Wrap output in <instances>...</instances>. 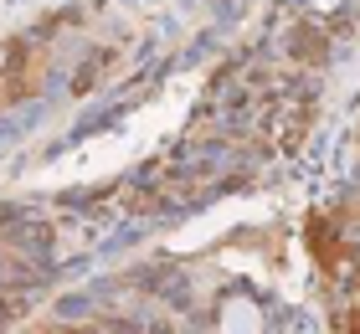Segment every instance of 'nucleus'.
<instances>
[{
	"label": "nucleus",
	"instance_id": "1",
	"mask_svg": "<svg viewBox=\"0 0 360 334\" xmlns=\"http://www.w3.org/2000/svg\"><path fill=\"white\" fill-rule=\"evenodd\" d=\"M335 329H340V334H360V314H345V319H340Z\"/></svg>",
	"mask_w": 360,
	"mask_h": 334
}]
</instances>
